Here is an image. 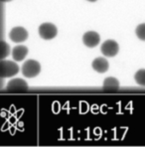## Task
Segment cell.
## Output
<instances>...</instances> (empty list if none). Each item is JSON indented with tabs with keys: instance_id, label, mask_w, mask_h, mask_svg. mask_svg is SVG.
<instances>
[{
	"instance_id": "cell-1",
	"label": "cell",
	"mask_w": 145,
	"mask_h": 147,
	"mask_svg": "<svg viewBox=\"0 0 145 147\" xmlns=\"http://www.w3.org/2000/svg\"><path fill=\"white\" fill-rule=\"evenodd\" d=\"M19 66L13 61H6L1 60L0 62V77L2 79L4 78H11L13 76L17 75L19 73Z\"/></svg>"
},
{
	"instance_id": "cell-2",
	"label": "cell",
	"mask_w": 145,
	"mask_h": 147,
	"mask_svg": "<svg viewBox=\"0 0 145 147\" xmlns=\"http://www.w3.org/2000/svg\"><path fill=\"white\" fill-rule=\"evenodd\" d=\"M41 72V65L35 60H27L22 66V74L25 78H35Z\"/></svg>"
},
{
	"instance_id": "cell-3",
	"label": "cell",
	"mask_w": 145,
	"mask_h": 147,
	"mask_svg": "<svg viewBox=\"0 0 145 147\" xmlns=\"http://www.w3.org/2000/svg\"><path fill=\"white\" fill-rule=\"evenodd\" d=\"M58 34V29L53 23H43L39 27V35L44 40H52Z\"/></svg>"
},
{
	"instance_id": "cell-4",
	"label": "cell",
	"mask_w": 145,
	"mask_h": 147,
	"mask_svg": "<svg viewBox=\"0 0 145 147\" xmlns=\"http://www.w3.org/2000/svg\"><path fill=\"white\" fill-rule=\"evenodd\" d=\"M119 51V46L114 40H107L100 47V52L105 57H114Z\"/></svg>"
},
{
	"instance_id": "cell-5",
	"label": "cell",
	"mask_w": 145,
	"mask_h": 147,
	"mask_svg": "<svg viewBox=\"0 0 145 147\" xmlns=\"http://www.w3.org/2000/svg\"><path fill=\"white\" fill-rule=\"evenodd\" d=\"M9 38L12 42L14 43H22L27 40L28 38V32L25 28L23 27H14L11 29L9 33Z\"/></svg>"
},
{
	"instance_id": "cell-6",
	"label": "cell",
	"mask_w": 145,
	"mask_h": 147,
	"mask_svg": "<svg viewBox=\"0 0 145 147\" xmlns=\"http://www.w3.org/2000/svg\"><path fill=\"white\" fill-rule=\"evenodd\" d=\"M83 42L88 48H94L100 42V37L96 31H88L84 34Z\"/></svg>"
},
{
	"instance_id": "cell-7",
	"label": "cell",
	"mask_w": 145,
	"mask_h": 147,
	"mask_svg": "<svg viewBox=\"0 0 145 147\" xmlns=\"http://www.w3.org/2000/svg\"><path fill=\"white\" fill-rule=\"evenodd\" d=\"M92 69L99 74L105 73L109 68V62H107V60L101 57L96 58V59L92 61Z\"/></svg>"
},
{
	"instance_id": "cell-8",
	"label": "cell",
	"mask_w": 145,
	"mask_h": 147,
	"mask_svg": "<svg viewBox=\"0 0 145 147\" xmlns=\"http://www.w3.org/2000/svg\"><path fill=\"white\" fill-rule=\"evenodd\" d=\"M28 54V48L23 45H18L15 46L12 50V57L14 59V61L16 62H21L24 60V58L27 56Z\"/></svg>"
},
{
	"instance_id": "cell-9",
	"label": "cell",
	"mask_w": 145,
	"mask_h": 147,
	"mask_svg": "<svg viewBox=\"0 0 145 147\" xmlns=\"http://www.w3.org/2000/svg\"><path fill=\"white\" fill-rule=\"evenodd\" d=\"M6 88L8 90H28V84L26 83L24 80L17 78V79H13L9 83L7 84Z\"/></svg>"
},
{
	"instance_id": "cell-10",
	"label": "cell",
	"mask_w": 145,
	"mask_h": 147,
	"mask_svg": "<svg viewBox=\"0 0 145 147\" xmlns=\"http://www.w3.org/2000/svg\"><path fill=\"white\" fill-rule=\"evenodd\" d=\"M120 86L119 81L116 78L113 77H109L103 81V86L105 88H118Z\"/></svg>"
},
{
	"instance_id": "cell-11",
	"label": "cell",
	"mask_w": 145,
	"mask_h": 147,
	"mask_svg": "<svg viewBox=\"0 0 145 147\" xmlns=\"http://www.w3.org/2000/svg\"><path fill=\"white\" fill-rule=\"evenodd\" d=\"M134 80L139 86H145V69H140L134 75Z\"/></svg>"
},
{
	"instance_id": "cell-12",
	"label": "cell",
	"mask_w": 145,
	"mask_h": 147,
	"mask_svg": "<svg viewBox=\"0 0 145 147\" xmlns=\"http://www.w3.org/2000/svg\"><path fill=\"white\" fill-rule=\"evenodd\" d=\"M10 54V46L5 42L1 41V60H4L6 57H8Z\"/></svg>"
},
{
	"instance_id": "cell-13",
	"label": "cell",
	"mask_w": 145,
	"mask_h": 147,
	"mask_svg": "<svg viewBox=\"0 0 145 147\" xmlns=\"http://www.w3.org/2000/svg\"><path fill=\"white\" fill-rule=\"evenodd\" d=\"M135 34L141 41H145V23L139 24L135 29Z\"/></svg>"
},
{
	"instance_id": "cell-14",
	"label": "cell",
	"mask_w": 145,
	"mask_h": 147,
	"mask_svg": "<svg viewBox=\"0 0 145 147\" xmlns=\"http://www.w3.org/2000/svg\"><path fill=\"white\" fill-rule=\"evenodd\" d=\"M12 1V0H1V2H10Z\"/></svg>"
},
{
	"instance_id": "cell-15",
	"label": "cell",
	"mask_w": 145,
	"mask_h": 147,
	"mask_svg": "<svg viewBox=\"0 0 145 147\" xmlns=\"http://www.w3.org/2000/svg\"><path fill=\"white\" fill-rule=\"evenodd\" d=\"M88 1H90V2H96V0H88Z\"/></svg>"
}]
</instances>
